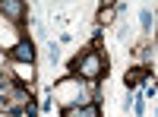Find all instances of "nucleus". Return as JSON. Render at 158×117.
I'll use <instances>...</instances> for the list:
<instances>
[{"mask_svg": "<svg viewBox=\"0 0 158 117\" xmlns=\"http://www.w3.org/2000/svg\"><path fill=\"white\" fill-rule=\"evenodd\" d=\"M76 67H79V73L85 79H95V76H101V57L98 54H85V57L76 60Z\"/></svg>", "mask_w": 158, "mask_h": 117, "instance_id": "obj_1", "label": "nucleus"}, {"mask_svg": "<svg viewBox=\"0 0 158 117\" xmlns=\"http://www.w3.org/2000/svg\"><path fill=\"white\" fill-rule=\"evenodd\" d=\"M10 57L16 60V63H32V60H35L32 41H16V44H13V51H10Z\"/></svg>", "mask_w": 158, "mask_h": 117, "instance_id": "obj_2", "label": "nucleus"}, {"mask_svg": "<svg viewBox=\"0 0 158 117\" xmlns=\"http://www.w3.org/2000/svg\"><path fill=\"white\" fill-rule=\"evenodd\" d=\"M63 114H67V117H98V108H95V105H85V108H67Z\"/></svg>", "mask_w": 158, "mask_h": 117, "instance_id": "obj_3", "label": "nucleus"}, {"mask_svg": "<svg viewBox=\"0 0 158 117\" xmlns=\"http://www.w3.org/2000/svg\"><path fill=\"white\" fill-rule=\"evenodd\" d=\"M0 13H6V16L16 19L19 13H22V3H19V0H3V3H0Z\"/></svg>", "mask_w": 158, "mask_h": 117, "instance_id": "obj_4", "label": "nucleus"}, {"mask_svg": "<svg viewBox=\"0 0 158 117\" xmlns=\"http://www.w3.org/2000/svg\"><path fill=\"white\" fill-rule=\"evenodd\" d=\"M139 79H146V70H130L127 73V86H136Z\"/></svg>", "mask_w": 158, "mask_h": 117, "instance_id": "obj_5", "label": "nucleus"}, {"mask_svg": "<svg viewBox=\"0 0 158 117\" xmlns=\"http://www.w3.org/2000/svg\"><path fill=\"white\" fill-rule=\"evenodd\" d=\"M6 92H10V79L0 73V95H6Z\"/></svg>", "mask_w": 158, "mask_h": 117, "instance_id": "obj_6", "label": "nucleus"}, {"mask_svg": "<svg viewBox=\"0 0 158 117\" xmlns=\"http://www.w3.org/2000/svg\"><path fill=\"white\" fill-rule=\"evenodd\" d=\"M139 19H142V25H152V13H149V10H142V13H139Z\"/></svg>", "mask_w": 158, "mask_h": 117, "instance_id": "obj_7", "label": "nucleus"}, {"mask_svg": "<svg viewBox=\"0 0 158 117\" xmlns=\"http://www.w3.org/2000/svg\"><path fill=\"white\" fill-rule=\"evenodd\" d=\"M63 117H67V114H63Z\"/></svg>", "mask_w": 158, "mask_h": 117, "instance_id": "obj_8", "label": "nucleus"}]
</instances>
